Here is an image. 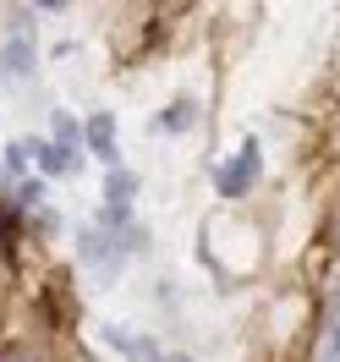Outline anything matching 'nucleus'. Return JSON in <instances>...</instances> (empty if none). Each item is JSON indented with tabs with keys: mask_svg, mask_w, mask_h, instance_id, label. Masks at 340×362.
Segmentation results:
<instances>
[{
	"mask_svg": "<svg viewBox=\"0 0 340 362\" xmlns=\"http://www.w3.org/2000/svg\"><path fill=\"white\" fill-rule=\"evenodd\" d=\"M127 242H137V230H110V226H99V230H83V236H77V247H83V264L93 269V280H99V286H110L115 274H121Z\"/></svg>",
	"mask_w": 340,
	"mask_h": 362,
	"instance_id": "f257e3e1",
	"label": "nucleus"
},
{
	"mask_svg": "<svg viewBox=\"0 0 340 362\" xmlns=\"http://www.w3.org/2000/svg\"><path fill=\"white\" fill-rule=\"evenodd\" d=\"M258 165H264L258 137H247L230 159H220V170H214V192H220V198H247L252 181H258Z\"/></svg>",
	"mask_w": 340,
	"mask_h": 362,
	"instance_id": "f03ea898",
	"label": "nucleus"
},
{
	"mask_svg": "<svg viewBox=\"0 0 340 362\" xmlns=\"http://www.w3.org/2000/svg\"><path fill=\"white\" fill-rule=\"evenodd\" d=\"M33 66H39V39H33V28H11L6 45H0V77H6V83H28Z\"/></svg>",
	"mask_w": 340,
	"mask_h": 362,
	"instance_id": "7ed1b4c3",
	"label": "nucleus"
},
{
	"mask_svg": "<svg viewBox=\"0 0 340 362\" xmlns=\"http://www.w3.org/2000/svg\"><path fill=\"white\" fill-rule=\"evenodd\" d=\"M313 362H340V280L324 291V318H318V346Z\"/></svg>",
	"mask_w": 340,
	"mask_h": 362,
	"instance_id": "20e7f679",
	"label": "nucleus"
},
{
	"mask_svg": "<svg viewBox=\"0 0 340 362\" xmlns=\"http://www.w3.org/2000/svg\"><path fill=\"white\" fill-rule=\"evenodd\" d=\"M105 340H110L115 351H127L132 362H159V346H154L148 335H132V329H115V324H110V329H105Z\"/></svg>",
	"mask_w": 340,
	"mask_h": 362,
	"instance_id": "39448f33",
	"label": "nucleus"
},
{
	"mask_svg": "<svg viewBox=\"0 0 340 362\" xmlns=\"http://www.w3.org/2000/svg\"><path fill=\"white\" fill-rule=\"evenodd\" d=\"M49 127H55V143L66 148V159L77 165V159H83V143H88V127H77L66 110H55V115H49Z\"/></svg>",
	"mask_w": 340,
	"mask_h": 362,
	"instance_id": "423d86ee",
	"label": "nucleus"
},
{
	"mask_svg": "<svg viewBox=\"0 0 340 362\" xmlns=\"http://www.w3.org/2000/svg\"><path fill=\"white\" fill-rule=\"evenodd\" d=\"M83 127H88V148H93L99 159H110V165H115V121L99 110V115H88Z\"/></svg>",
	"mask_w": 340,
	"mask_h": 362,
	"instance_id": "0eeeda50",
	"label": "nucleus"
},
{
	"mask_svg": "<svg viewBox=\"0 0 340 362\" xmlns=\"http://www.w3.org/2000/svg\"><path fill=\"white\" fill-rule=\"evenodd\" d=\"M33 154H39V170H45V176H77V165L66 159L61 143H33Z\"/></svg>",
	"mask_w": 340,
	"mask_h": 362,
	"instance_id": "6e6552de",
	"label": "nucleus"
},
{
	"mask_svg": "<svg viewBox=\"0 0 340 362\" xmlns=\"http://www.w3.org/2000/svg\"><path fill=\"white\" fill-rule=\"evenodd\" d=\"M132 192H137L132 170H110V176H105V204H132Z\"/></svg>",
	"mask_w": 340,
	"mask_h": 362,
	"instance_id": "1a4fd4ad",
	"label": "nucleus"
},
{
	"mask_svg": "<svg viewBox=\"0 0 340 362\" xmlns=\"http://www.w3.org/2000/svg\"><path fill=\"white\" fill-rule=\"evenodd\" d=\"M187 121H192V99H176V105H170V110L159 115L154 127H159L165 137H176V132H187Z\"/></svg>",
	"mask_w": 340,
	"mask_h": 362,
	"instance_id": "9d476101",
	"label": "nucleus"
},
{
	"mask_svg": "<svg viewBox=\"0 0 340 362\" xmlns=\"http://www.w3.org/2000/svg\"><path fill=\"white\" fill-rule=\"evenodd\" d=\"M6 170H11V176H23V170H28V148H23V143H6Z\"/></svg>",
	"mask_w": 340,
	"mask_h": 362,
	"instance_id": "9b49d317",
	"label": "nucleus"
},
{
	"mask_svg": "<svg viewBox=\"0 0 340 362\" xmlns=\"http://www.w3.org/2000/svg\"><path fill=\"white\" fill-rule=\"evenodd\" d=\"M33 6H45V11H61V6H66V0H33Z\"/></svg>",
	"mask_w": 340,
	"mask_h": 362,
	"instance_id": "f8f14e48",
	"label": "nucleus"
}]
</instances>
